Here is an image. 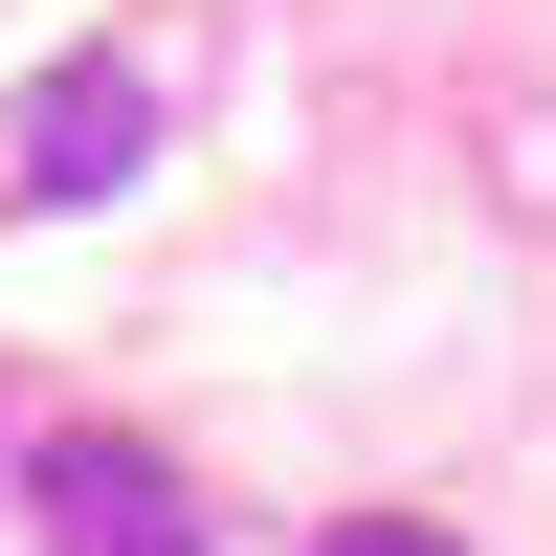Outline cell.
I'll return each mask as SVG.
<instances>
[{
  "mask_svg": "<svg viewBox=\"0 0 556 556\" xmlns=\"http://www.w3.org/2000/svg\"><path fill=\"white\" fill-rule=\"evenodd\" d=\"M23 534L45 556H201V490H178V445H134V424H45L23 445Z\"/></svg>",
  "mask_w": 556,
  "mask_h": 556,
  "instance_id": "6da1fadb",
  "label": "cell"
},
{
  "mask_svg": "<svg viewBox=\"0 0 556 556\" xmlns=\"http://www.w3.org/2000/svg\"><path fill=\"white\" fill-rule=\"evenodd\" d=\"M134 156H156V67L134 45H67L23 89V201H134Z\"/></svg>",
  "mask_w": 556,
  "mask_h": 556,
  "instance_id": "7a4b0ae2",
  "label": "cell"
},
{
  "mask_svg": "<svg viewBox=\"0 0 556 556\" xmlns=\"http://www.w3.org/2000/svg\"><path fill=\"white\" fill-rule=\"evenodd\" d=\"M312 556H445V534L424 513H356V534H312Z\"/></svg>",
  "mask_w": 556,
  "mask_h": 556,
  "instance_id": "3957f363",
  "label": "cell"
}]
</instances>
